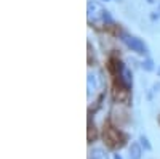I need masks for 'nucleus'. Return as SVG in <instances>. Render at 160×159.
<instances>
[{
    "label": "nucleus",
    "instance_id": "1",
    "mask_svg": "<svg viewBox=\"0 0 160 159\" xmlns=\"http://www.w3.org/2000/svg\"><path fill=\"white\" fill-rule=\"evenodd\" d=\"M87 13H88V21L96 23L99 19H104L106 10L102 8V5L99 2H95V0H90L87 5Z\"/></svg>",
    "mask_w": 160,
    "mask_h": 159
},
{
    "label": "nucleus",
    "instance_id": "2",
    "mask_svg": "<svg viewBox=\"0 0 160 159\" xmlns=\"http://www.w3.org/2000/svg\"><path fill=\"white\" fill-rule=\"evenodd\" d=\"M122 40L125 42V45L131 51H136V53H139V55H144V53L148 51V48H146V45L142 44V40H141V39H138V37H135V35L123 34L122 35Z\"/></svg>",
    "mask_w": 160,
    "mask_h": 159
},
{
    "label": "nucleus",
    "instance_id": "3",
    "mask_svg": "<svg viewBox=\"0 0 160 159\" xmlns=\"http://www.w3.org/2000/svg\"><path fill=\"white\" fill-rule=\"evenodd\" d=\"M102 85V79L99 77L98 72L95 71H88V79H87V87H88V95L95 93V92Z\"/></svg>",
    "mask_w": 160,
    "mask_h": 159
},
{
    "label": "nucleus",
    "instance_id": "4",
    "mask_svg": "<svg viewBox=\"0 0 160 159\" xmlns=\"http://www.w3.org/2000/svg\"><path fill=\"white\" fill-rule=\"evenodd\" d=\"M120 81H122V84H123L127 88H131V85H133V76H131V71H130L128 68H125V66H122Z\"/></svg>",
    "mask_w": 160,
    "mask_h": 159
},
{
    "label": "nucleus",
    "instance_id": "5",
    "mask_svg": "<svg viewBox=\"0 0 160 159\" xmlns=\"http://www.w3.org/2000/svg\"><path fill=\"white\" fill-rule=\"evenodd\" d=\"M128 156L130 159H141L142 156V148H141V145L139 143H131L130 145V150H128Z\"/></svg>",
    "mask_w": 160,
    "mask_h": 159
},
{
    "label": "nucleus",
    "instance_id": "6",
    "mask_svg": "<svg viewBox=\"0 0 160 159\" xmlns=\"http://www.w3.org/2000/svg\"><path fill=\"white\" fill-rule=\"evenodd\" d=\"M90 159H109V156L102 148H93L90 151Z\"/></svg>",
    "mask_w": 160,
    "mask_h": 159
},
{
    "label": "nucleus",
    "instance_id": "7",
    "mask_svg": "<svg viewBox=\"0 0 160 159\" xmlns=\"http://www.w3.org/2000/svg\"><path fill=\"white\" fill-rule=\"evenodd\" d=\"M139 141H141V145H142V146H144V150H148V151H151V150H152V146H151V143H149L148 137H144V135H141V137H139Z\"/></svg>",
    "mask_w": 160,
    "mask_h": 159
},
{
    "label": "nucleus",
    "instance_id": "8",
    "mask_svg": "<svg viewBox=\"0 0 160 159\" xmlns=\"http://www.w3.org/2000/svg\"><path fill=\"white\" fill-rule=\"evenodd\" d=\"M142 68H144L146 71H152V69H154V63H152V60H146V61H142Z\"/></svg>",
    "mask_w": 160,
    "mask_h": 159
},
{
    "label": "nucleus",
    "instance_id": "9",
    "mask_svg": "<svg viewBox=\"0 0 160 159\" xmlns=\"http://www.w3.org/2000/svg\"><path fill=\"white\" fill-rule=\"evenodd\" d=\"M158 18H160V7H158L157 11H154V15H152V19H158Z\"/></svg>",
    "mask_w": 160,
    "mask_h": 159
},
{
    "label": "nucleus",
    "instance_id": "10",
    "mask_svg": "<svg viewBox=\"0 0 160 159\" xmlns=\"http://www.w3.org/2000/svg\"><path fill=\"white\" fill-rule=\"evenodd\" d=\"M114 159H122V156H120V154H115V156H114Z\"/></svg>",
    "mask_w": 160,
    "mask_h": 159
},
{
    "label": "nucleus",
    "instance_id": "11",
    "mask_svg": "<svg viewBox=\"0 0 160 159\" xmlns=\"http://www.w3.org/2000/svg\"><path fill=\"white\" fill-rule=\"evenodd\" d=\"M148 2H149V3H157L158 0H148Z\"/></svg>",
    "mask_w": 160,
    "mask_h": 159
},
{
    "label": "nucleus",
    "instance_id": "12",
    "mask_svg": "<svg viewBox=\"0 0 160 159\" xmlns=\"http://www.w3.org/2000/svg\"><path fill=\"white\" fill-rule=\"evenodd\" d=\"M104 2H109V0H104Z\"/></svg>",
    "mask_w": 160,
    "mask_h": 159
},
{
    "label": "nucleus",
    "instance_id": "13",
    "mask_svg": "<svg viewBox=\"0 0 160 159\" xmlns=\"http://www.w3.org/2000/svg\"><path fill=\"white\" fill-rule=\"evenodd\" d=\"M158 72H160V69H158Z\"/></svg>",
    "mask_w": 160,
    "mask_h": 159
},
{
    "label": "nucleus",
    "instance_id": "14",
    "mask_svg": "<svg viewBox=\"0 0 160 159\" xmlns=\"http://www.w3.org/2000/svg\"><path fill=\"white\" fill-rule=\"evenodd\" d=\"M118 2H120V0H118Z\"/></svg>",
    "mask_w": 160,
    "mask_h": 159
}]
</instances>
